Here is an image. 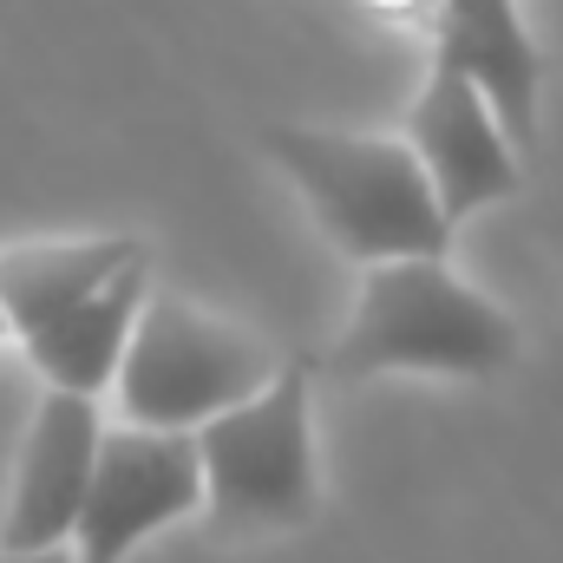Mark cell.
I'll return each mask as SVG.
<instances>
[{
	"label": "cell",
	"mask_w": 563,
	"mask_h": 563,
	"mask_svg": "<svg viewBox=\"0 0 563 563\" xmlns=\"http://www.w3.org/2000/svg\"><path fill=\"white\" fill-rule=\"evenodd\" d=\"M151 301L144 236H26L0 250L7 334L59 394H106Z\"/></svg>",
	"instance_id": "obj_1"
},
{
	"label": "cell",
	"mask_w": 563,
	"mask_h": 563,
	"mask_svg": "<svg viewBox=\"0 0 563 563\" xmlns=\"http://www.w3.org/2000/svg\"><path fill=\"white\" fill-rule=\"evenodd\" d=\"M518 361V321L445 256H394L367 263L354 288V314L341 341L321 354L328 380H380V374H432V380H492Z\"/></svg>",
	"instance_id": "obj_2"
},
{
	"label": "cell",
	"mask_w": 563,
	"mask_h": 563,
	"mask_svg": "<svg viewBox=\"0 0 563 563\" xmlns=\"http://www.w3.org/2000/svg\"><path fill=\"white\" fill-rule=\"evenodd\" d=\"M263 151L295 184L321 236L361 269L452 250V217L439 210L432 177L407 139L334 132V125H263Z\"/></svg>",
	"instance_id": "obj_3"
},
{
	"label": "cell",
	"mask_w": 563,
	"mask_h": 563,
	"mask_svg": "<svg viewBox=\"0 0 563 563\" xmlns=\"http://www.w3.org/2000/svg\"><path fill=\"white\" fill-rule=\"evenodd\" d=\"M203 511L217 538H276L321 511L314 465V361L288 354L282 374L243 407L197 426Z\"/></svg>",
	"instance_id": "obj_4"
},
{
	"label": "cell",
	"mask_w": 563,
	"mask_h": 563,
	"mask_svg": "<svg viewBox=\"0 0 563 563\" xmlns=\"http://www.w3.org/2000/svg\"><path fill=\"white\" fill-rule=\"evenodd\" d=\"M282 361L263 334L151 288V301L139 308V328L125 341L119 361V413L132 426H157V432H197L203 420L243 407L250 394H263L282 374Z\"/></svg>",
	"instance_id": "obj_5"
},
{
	"label": "cell",
	"mask_w": 563,
	"mask_h": 563,
	"mask_svg": "<svg viewBox=\"0 0 563 563\" xmlns=\"http://www.w3.org/2000/svg\"><path fill=\"white\" fill-rule=\"evenodd\" d=\"M203 505V452L197 432H157V426H106L92 492L73 531L79 563H125L144 538L190 518Z\"/></svg>",
	"instance_id": "obj_6"
},
{
	"label": "cell",
	"mask_w": 563,
	"mask_h": 563,
	"mask_svg": "<svg viewBox=\"0 0 563 563\" xmlns=\"http://www.w3.org/2000/svg\"><path fill=\"white\" fill-rule=\"evenodd\" d=\"M400 139L420 151L426 177H432V197L452 217V230L465 217L505 203L525 184V164H518L525 151L505 132L492 92L472 73L445 66V59L426 66V86H420V99L407 106V132Z\"/></svg>",
	"instance_id": "obj_7"
},
{
	"label": "cell",
	"mask_w": 563,
	"mask_h": 563,
	"mask_svg": "<svg viewBox=\"0 0 563 563\" xmlns=\"http://www.w3.org/2000/svg\"><path fill=\"white\" fill-rule=\"evenodd\" d=\"M99 400L92 394H59L46 387L33 420L20 432L13 452V478H7V505H0V551H53L73 544L86 492H92V465H99Z\"/></svg>",
	"instance_id": "obj_8"
},
{
	"label": "cell",
	"mask_w": 563,
	"mask_h": 563,
	"mask_svg": "<svg viewBox=\"0 0 563 563\" xmlns=\"http://www.w3.org/2000/svg\"><path fill=\"white\" fill-rule=\"evenodd\" d=\"M432 59L472 73L518 151L538 144V99H544V53L525 26L518 0H439L432 13Z\"/></svg>",
	"instance_id": "obj_9"
},
{
	"label": "cell",
	"mask_w": 563,
	"mask_h": 563,
	"mask_svg": "<svg viewBox=\"0 0 563 563\" xmlns=\"http://www.w3.org/2000/svg\"><path fill=\"white\" fill-rule=\"evenodd\" d=\"M374 13H387V20H426L432 26V13H439V0H367Z\"/></svg>",
	"instance_id": "obj_10"
},
{
	"label": "cell",
	"mask_w": 563,
	"mask_h": 563,
	"mask_svg": "<svg viewBox=\"0 0 563 563\" xmlns=\"http://www.w3.org/2000/svg\"><path fill=\"white\" fill-rule=\"evenodd\" d=\"M0 563H79L73 544H53V551H0Z\"/></svg>",
	"instance_id": "obj_11"
},
{
	"label": "cell",
	"mask_w": 563,
	"mask_h": 563,
	"mask_svg": "<svg viewBox=\"0 0 563 563\" xmlns=\"http://www.w3.org/2000/svg\"><path fill=\"white\" fill-rule=\"evenodd\" d=\"M0 341H13V334H7V308H0Z\"/></svg>",
	"instance_id": "obj_12"
}]
</instances>
